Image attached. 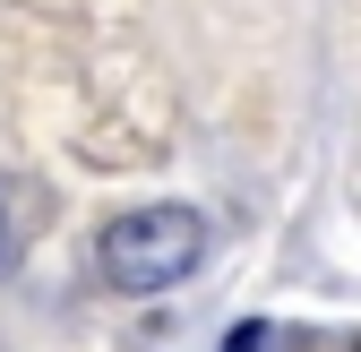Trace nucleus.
<instances>
[{
  "label": "nucleus",
  "mask_w": 361,
  "mask_h": 352,
  "mask_svg": "<svg viewBox=\"0 0 361 352\" xmlns=\"http://www.w3.org/2000/svg\"><path fill=\"white\" fill-rule=\"evenodd\" d=\"M258 344H267L258 327H233V344H224V352H258Z\"/></svg>",
  "instance_id": "nucleus-2"
},
{
  "label": "nucleus",
  "mask_w": 361,
  "mask_h": 352,
  "mask_svg": "<svg viewBox=\"0 0 361 352\" xmlns=\"http://www.w3.org/2000/svg\"><path fill=\"white\" fill-rule=\"evenodd\" d=\"M198 249H207V224L190 206H129L121 224H104L95 241V267L121 284V292H164L198 267Z\"/></svg>",
  "instance_id": "nucleus-1"
}]
</instances>
